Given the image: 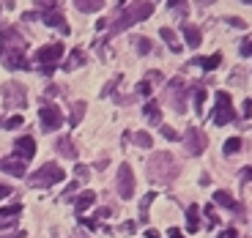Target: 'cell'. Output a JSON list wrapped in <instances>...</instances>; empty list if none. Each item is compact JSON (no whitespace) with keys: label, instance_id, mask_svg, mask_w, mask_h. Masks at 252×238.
I'll return each mask as SVG.
<instances>
[{"label":"cell","instance_id":"4","mask_svg":"<svg viewBox=\"0 0 252 238\" xmlns=\"http://www.w3.org/2000/svg\"><path fill=\"white\" fill-rule=\"evenodd\" d=\"M0 96H3V107L6 110H25V104H28V90L22 82H3Z\"/></svg>","mask_w":252,"mask_h":238},{"label":"cell","instance_id":"45","mask_svg":"<svg viewBox=\"0 0 252 238\" xmlns=\"http://www.w3.org/2000/svg\"><path fill=\"white\" fill-rule=\"evenodd\" d=\"M134 230H137L134 222H124V225H121V233H134Z\"/></svg>","mask_w":252,"mask_h":238},{"label":"cell","instance_id":"50","mask_svg":"<svg viewBox=\"0 0 252 238\" xmlns=\"http://www.w3.org/2000/svg\"><path fill=\"white\" fill-rule=\"evenodd\" d=\"M38 71H41V74H44V77H50L52 71H55V66H38Z\"/></svg>","mask_w":252,"mask_h":238},{"label":"cell","instance_id":"44","mask_svg":"<svg viewBox=\"0 0 252 238\" xmlns=\"http://www.w3.org/2000/svg\"><path fill=\"white\" fill-rule=\"evenodd\" d=\"M241 55L252 58V41H244V44H241Z\"/></svg>","mask_w":252,"mask_h":238},{"label":"cell","instance_id":"56","mask_svg":"<svg viewBox=\"0 0 252 238\" xmlns=\"http://www.w3.org/2000/svg\"><path fill=\"white\" fill-rule=\"evenodd\" d=\"M241 3H252V0H241Z\"/></svg>","mask_w":252,"mask_h":238},{"label":"cell","instance_id":"11","mask_svg":"<svg viewBox=\"0 0 252 238\" xmlns=\"http://www.w3.org/2000/svg\"><path fill=\"white\" fill-rule=\"evenodd\" d=\"M61 58H63V47L61 44H47L33 55V60H36L38 66H55Z\"/></svg>","mask_w":252,"mask_h":238},{"label":"cell","instance_id":"25","mask_svg":"<svg viewBox=\"0 0 252 238\" xmlns=\"http://www.w3.org/2000/svg\"><path fill=\"white\" fill-rule=\"evenodd\" d=\"M192 63H197V66H200L203 71H214L217 66H220V63H222V55H220V52H217V55H211V58H195V60H192Z\"/></svg>","mask_w":252,"mask_h":238},{"label":"cell","instance_id":"28","mask_svg":"<svg viewBox=\"0 0 252 238\" xmlns=\"http://www.w3.org/2000/svg\"><path fill=\"white\" fill-rule=\"evenodd\" d=\"M157 200V192H148L140 200V222H148V208H151V203Z\"/></svg>","mask_w":252,"mask_h":238},{"label":"cell","instance_id":"52","mask_svg":"<svg viewBox=\"0 0 252 238\" xmlns=\"http://www.w3.org/2000/svg\"><path fill=\"white\" fill-rule=\"evenodd\" d=\"M200 183H203V186H208V183H211V176H208V173H203V176H200Z\"/></svg>","mask_w":252,"mask_h":238},{"label":"cell","instance_id":"34","mask_svg":"<svg viewBox=\"0 0 252 238\" xmlns=\"http://www.w3.org/2000/svg\"><path fill=\"white\" fill-rule=\"evenodd\" d=\"M222 150H225V156H233V153H239V150H241V137H230Z\"/></svg>","mask_w":252,"mask_h":238},{"label":"cell","instance_id":"8","mask_svg":"<svg viewBox=\"0 0 252 238\" xmlns=\"http://www.w3.org/2000/svg\"><path fill=\"white\" fill-rule=\"evenodd\" d=\"M181 143H184V150H187L189 156H200L203 150L208 148V137H206V132H203V129H197V126H189Z\"/></svg>","mask_w":252,"mask_h":238},{"label":"cell","instance_id":"42","mask_svg":"<svg viewBox=\"0 0 252 238\" xmlns=\"http://www.w3.org/2000/svg\"><path fill=\"white\" fill-rule=\"evenodd\" d=\"M220 238H239V230H236V227H227V230L220 233Z\"/></svg>","mask_w":252,"mask_h":238},{"label":"cell","instance_id":"30","mask_svg":"<svg viewBox=\"0 0 252 238\" xmlns=\"http://www.w3.org/2000/svg\"><path fill=\"white\" fill-rule=\"evenodd\" d=\"M132 143L137 145V148H151V145H154V137H151L148 132H134V134H132Z\"/></svg>","mask_w":252,"mask_h":238},{"label":"cell","instance_id":"21","mask_svg":"<svg viewBox=\"0 0 252 238\" xmlns=\"http://www.w3.org/2000/svg\"><path fill=\"white\" fill-rule=\"evenodd\" d=\"M55 148H58V153H61V156L77 159V148H74V143H71V137H58L55 140Z\"/></svg>","mask_w":252,"mask_h":238},{"label":"cell","instance_id":"54","mask_svg":"<svg viewBox=\"0 0 252 238\" xmlns=\"http://www.w3.org/2000/svg\"><path fill=\"white\" fill-rule=\"evenodd\" d=\"M41 6H44V8H55V0H41Z\"/></svg>","mask_w":252,"mask_h":238},{"label":"cell","instance_id":"10","mask_svg":"<svg viewBox=\"0 0 252 238\" xmlns=\"http://www.w3.org/2000/svg\"><path fill=\"white\" fill-rule=\"evenodd\" d=\"M115 183H118V194H121V197H124V200H132V194H134V170H132V164H126V162L121 164Z\"/></svg>","mask_w":252,"mask_h":238},{"label":"cell","instance_id":"15","mask_svg":"<svg viewBox=\"0 0 252 238\" xmlns=\"http://www.w3.org/2000/svg\"><path fill=\"white\" fill-rule=\"evenodd\" d=\"M214 203H220L222 208H227V211H233V213H239V216H244V206H241V203L236 200L230 192H225V189L214 192Z\"/></svg>","mask_w":252,"mask_h":238},{"label":"cell","instance_id":"17","mask_svg":"<svg viewBox=\"0 0 252 238\" xmlns=\"http://www.w3.org/2000/svg\"><path fill=\"white\" fill-rule=\"evenodd\" d=\"M14 156L31 162V159L36 156V143H33V137H19V140H14Z\"/></svg>","mask_w":252,"mask_h":238},{"label":"cell","instance_id":"29","mask_svg":"<svg viewBox=\"0 0 252 238\" xmlns=\"http://www.w3.org/2000/svg\"><path fill=\"white\" fill-rule=\"evenodd\" d=\"M82 118H85V101H74L69 123H71V126H80V120H82Z\"/></svg>","mask_w":252,"mask_h":238},{"label":"cell","instance_id":"46","mask_svg":"<svg viewBox=\"0 0 252 238\" xmlns=\"http://www.w3.org/2000/svg\"><path fill=\"white\" fill-rule=\"evenodd\" d=\"M247 181H252V167H244V170H241V183H247Z\"/></svg>","mask_w":252,"mask_h":238},{"label":"cell","instance_id":"55","mask_svg":"<svg viewBox=\"0 0 252 238\" xmlns=\"http://www.w3.org/2000/svg\"><path fill=\"white\" fill-rule=\"evenodd\" d=\"M145 238H159V233L157 230H148V233H145Z\"/></svg>","mask_w":252,"mask_h":238},{"label":"cell","instance_id":"37","mask_svg":"<svg viewBox=\"0 0 252 238\" xmlns=\"http://www.w3.org/2000/svg\"><path fill=\"white\" fill-rule=\"evenodd\" d=\"M134 93H137V96H151V82H148V80L137 82V88H134Z\"/></svg>","mask_w":252,"mask_h":238},{"label":"cell","instance_id":"48","mask_svg":"<svg viewBox=\"0 0 252 238\" xmlns=\"http://www.w3.org/2000/svg\"><path fill=\"white\" fill-rule=\"evenodd\" d=\"M167 238H184V233L178 230V227H170V230H167Z\"/></svg>","mask_w":252,"mask_h":238},{"label":"cell","instance_id":"5","mask_svg":"<svg viewBox=\"0 0 252 238\" xmlns=\"http://www.w3.org/2000/svg\"><path fill=\"white\" fill-rule=\"evenodd\" d=\"M164 99H167V104H170L178 115L187 113V85H184L181 77H176V80L167 82V88H164Z\"/></svg>","mask_w":252,"mask_h":238},{"label":"cell","instance_id":"1","mask_svg":"<svg viewBox=\"0 0 252 238\" xmlns=\"http://www.w3.org/2000/svg\"><path fill=\"white\" fill-rule=\"evenodd\" d=\"M178 173H181V167H178L176 156L167 153V150H157V153L148 159V178H151L154 183H173Z\"/></svg>","mask_w":252,"mask_h":238},{"label":"cell","instance_id":"13","mask_svg":"<svg viewBox=\"0 0 252 238\" xmlns=\"http://www.w3.org/2000/svg\"><path fill=\"white\" fill-rule=\"evenodd\" d=\"M0 60H3V66H6L8 71H25L31 69V63H28L25 52H6V55H0Z\"/></svg>","mask_w":252,"mask_h":238},{"label":"cell","instance_id":"12","mask_svg":"<svg viewBox=\"0 0 252 238\" xmlns=\"http://www.w3.org/2000/svg\"><path fill=\"white\" fill-rule=\"evenodd\" d=\"M38 17H41V22H44V25H50V28H55V30H61V33H66V36H69V22H66V17H63L61 11H58V8H44V11L38 14Z\"/></svg>","mask_w":252,"mask_h":238},{"label":"cell","instance_id":"43","mask_svg":"<svg viewBox=\"0 0 252 238\" xmlns=\"http://www.w3.org/2000/svg\"><path fill=\"white\" fill-rule=\"evenodd\" d=\"M115 213V208H99L96 211V219H104V216H113Z\"/></svg>","mask_w":252,"mask_h":238},{"label":"cell","instance_id":"19","mask_svg":"<svg viewBox=\"0 0 252 238\" xmlns=\"http://www.w3.org/2000/svg\"><path fill=\"white\" fill-rule=\"evenodd\" d=\"M74 211H77V216H82V213L88 211V208H94V203H96V192H91V189H85V192L80 194V197H74Z\"/></svg>","mask_w":252,"mask_h":238},{"label":"cell","instance_id":"7","mask_svg":"<svg viewBox=\"0 0 252 238\" xmlns=\"http://www.w3.org/2000/svg\"><path fill=\"white\" fill-rule=\"evenodd\" d=\"M63 113H61V107L55 104H41V110H38V126H41V132L50 134V132H58L63 126Z\"/></svg>","mask_w":252,"mask_h":238},{"label":"cell","instance_id":"27","mask_svg":"<svg viewBox=\"0 0 252 238\" xmlns=\"http://www.w3.org/2000/svg\"><path fill=\"white\" fill-rule=\"evenodd\" d=\"M25 123L22 115H0V129H19Z\"/></svg>","mask_w":252,"mask_h":238},{"label":"cell","instance_id":"3","mask_svg":"<svg viewBox=\"0 0 252 238\" xmlns=\"http://www.w3.org/2000/svg\"><path fill=\"white\" fill-rule=\"evenodd\" d=\"M63 178H66V173H63L55 162H44L36 173H33V176H28V186L47 189V186H52V183H61Z\"/></svg>","mask_w":252,"mask_h":238},{"label":"cell","instance_id":"41","mask_svg":"<svg viewBox=\"0 0 252 238\" xmlns=\"http://www.w3.org/2000/svg\"><path fill=\"white\" fill-rule=\"evenodd\" d=\"M225 22H227V25H233V28H241V30L247 28V22H244V19H239V17H225Z\"/></svg>","mask_w":252,"mask_h":238},{"label":"cell","instance_id":"49","mask_svg":"<svg viewBox=\"0 0 252 238\" xmlns=\"http://www.w3.org/2000/svg\"><path fill=\"white\" fill-rule=\"evenodd\" d=\"M250 115H252V99H247L244 101V118H250Z\"/></svg>","mask_w":252,"mask_h":238},{"label":"cell","instance_id":"31","mask_svg":"<svg viewBox=\"0 0 252 238\" xmlns=\"http://www.w3.org/2000/svg\"><path fill=\"white\" fill-rule=\"evenodd\" d=\"M192 99H195V113L203 115V104H206V88H200V85H197V88L192 90Z\"/></svg>","mask_w":252,"mask_h":238},{"label":"cell","instance_id":"51","mask_svg":"<svg viewBox=\"0 0 252 238\" xmlns=\"http://www.w3.org/2000/svg\"><path fill=\"white\" fill-rule=\"evenodd\" d=\"M11 194V186H6V183H0V197H8Z\"/></svg>","mask_w":252,"mask_h":238},{"label":"cell","instance_id":"16","mask_svg":"<svg viewBox=\"0 0 252 238\" xmlns=\"http://www.w3.org/2000/svg\"><path fill=\"white\" fill-rule=\"evenodd\" d=\"M22 213V203H14V206L0 208V230H8V227H17V216Z\"/></svg>","mask_w":252,"mask_h":238},{"label":"cell","instance_id":"23","mask_svg":"<svg viewBox=\"0 0 252 238\" xmlns=\"http://www.w3.org/2000/svg\"><path fill=\"white\" fill-rule=\"evenodd\" d=\"M187 230L189 233L200 230V208H197V206H189L187 208Z\"/></svg>","mask_w":252,"mask_h":238},{"label":"cell","instance_id":"26","mask_svg":"<svg viewBox=\"0 0 252 238\" xmlns=\"http://www.w3.org/2000/svg\"><path fill=\"white\" fill-rule=\"evenodd\" d=\"M77 3V8H80L82 14H94V11H99L101 6H104V0H74Z\"/></svg>","mask_w":252,"mask_h":238},{"label":"cell","instance_id":"18","mask_svg":"<svg viewBox=\"0 0 252 238\" xmlns=\"http://www.w3.org/2000/svg\"><path fill=\"white\" fill-rule=\"evenodd\" d=\"M181 33H184V38H187V47H189V50H197V47H200L203 33H200V28H197V25H189V22H184V25H181Z\"/></svg>","mask_w":252,"mask_h":238},{"label":"cell","instance_id":"33","mask_svg":"<svg viewBox=\"0 0 252 238\" xmlns=\"http://www.w3.org/2000/svg\"><path fill=\"white\" fill-rule=\"evenodd\" d=\"M167 8H170L173 14H178V17H187L189 3H187V0H170V3H167Z\"/></svg>","mask_w":252,"mask_h":238},{"label":"cell","instance_id":"22","mask_svg":"<svg viewBox=\"0 0 252 238\" xmlns=\"http://www.w3.org/2000/svg\"><path fill=\"white\" fill-rule=\"evenodd\" d=\"M159 36H162L164 44L170 47V52H181V41H178V36H176L173 28H159Z\"/></svg>","mask_w":252,"mask_h":238},{"label":"cell","instance_id":"14","mask_svg":"<svg viewBox=\"0 0 252 238\" xmlns=\"http://www.w3.org/2000/svg\"><path fill=\"white\" fill-rule=\"evenodd\" d=\"M25 167H28V162H25V159H19V156L0 159V170H3V173H8V176H14V178L25 176Z\"/></svg>","mask_w":252,"mask_h":238},{"label":"cell","instance_id":"9","mask_svg":"<svg viewBox=\"0 0 252 238\" xmlns=\"http://www.w3.org/2000/svg\"><path fill=\"white\" fill-rule=\"evenodd\" d=\"M22 52L25 50V38H22V33L17 30V28H3L0 30V55H6V52Z\"/></svg>","mask_w":252,"mask_h":238},{"label":"cell","instance_id":"36","mask_svg":"<svg viewBox=\"0 0 252 238\" xmlns=\"http://www.w3.org/2000/svg\"><path fill=\"white\" fill-rule=\"evenodd\" d=\"M121 80H124V77H121V74H115L113 80H110L107 85H104V88H101V96H110V93H113V90H115V85H118Z\"/></svg>","mask_w":252,"mask_h":238},{"label":"cell","instance_id":"2","mask_svg":"<svg viewBox=\"0 0 252 238\" xmlns=\"http://www.w3.org/2000/svg\"><path fill=\"white\" fill-rule=\"evenodd\" d=\"M151 14H154V3H148V0H134V3H129V6L124 8V14L115 19L113 25H110V36H118V33H124L126 28H132L134 22L148 19Z\"/></svg>","mask_w":252,"mask_h":238},{"label":"cell","instance_id":"47","mask_svg":"<svg viewBox=\"0 0 252 238\" xmlns=\"http://www.w3.org/2000/svg\"><path fill=\"white\" fill-rule=\"evenodd\" d=\"M145 80H148V82H159V80H162V71H148Z\"/></svg>","mask_w":252,"mask_h":238},{"label":"cell","instance_id":"57","mask_svg":"<svg viewBox=\"0 0 252 238\" xmlns=\"http://www.w3.org/2000/svg\"><path fill=\"white\" fill-rule=\"evenodd\" d=\"M85 238H88V236H85Z\"/></svg>","mask_w":252,"mask_h":238},{"label":"cell","instance_id":"39","mask_svg":"<svg viewBox=\"0 0 252 238\" xmlns=\"http://www.w3.org/2000/svg\"><path fill=\"white\" fill-rule=\"evenodd\" d=\"M206 219H208V225H211V227L220 225V216H217V211L211 206H206Z\"/></svg>","mask_w":252,"mask_h":238},{"label":"cell","instance_id":"40","mask_svg":"<svg viewBox=\"0 0 252 238\" xmlns=\"http://www.w3.org/2000/svg\"><path fill=\"white\" fill-rule=\"evenodd\" d=\"M80 189V181H74V183H69L66 186V192H63V200H74V192Z\"/></svg>","mask_w":252,"mask_h":238},{"label":"cell","instance_id":"35","mask_svg":"<svg viewBox=\"0 0 252 238\" xmlns=\"http://www.w3.org/2000/svg\"><path fill=\"white\" fill-rule=\"evenodd\" d=\"M74 176H77V181H80V183H85L91 178V170L85 167V164H74Z\"/></svg>","mask_w":252,"mask_h":238},{"label":"cell","instance_id":"6","mask_svg":"<svg viewBox=\"0 0 252 238\" xmlns=\"http://www.w3.org/2000/svg\"><path fill=\"white\" fill-rule=\"evenodd\" d=\"M214 123L217 126H227L236 120V110H233V99H230V93L227 90H220L217 93V107H214Z\"/></svg>","mask_w":252,"mask_h":238},{"label":"cell","instance_id":"24","mask_svg":"<svg viewBox=\"0 0 252 238\" xmlns=\"http://www.w3.org/2000/svg\"><path fill=\"white\" fill-rule=\"evenodd\" d=\"M85 60H88V55H85V52H82L80 47H77V50H71L69 60L63 63V69H66V71H71V69H77V66H82Z\"/></svg>","mask_w":252,"mask_h":238},{"label":"cell","instance_id":"20","mask_svg":"<svg viewBox=\"0 0 252 238\" xmlns=\"http://www.w3.org/2000/svg\"><path fill=\"white\" fill-rule=\"evenodd\" d=\"M143 113H145V120H148V123L162 126V110H159V104H157V101H145Z\"/></svg>","mask_w":252,"mask_h":238},{"label":"cell","instance_id":"32","mask_svg":"<svg viewBox=\"0 0 252 238\" xmlns=\"http://www.w3.org/2000/svg\"><path fill=\"white\" fill-rule=\"evenodd\" d=\"M134 47H137V52H140V55H148V52L154 50L151 38H145V36H134Z\"/></svg>","mask_w":252,"mask_h":238},{"label":"cell","instance_id":"38","mask_svg":"<svg viewBox=\"0 0 252 238\" xmlns=\"http://www.w3.org/2000/svg\"><path fill=\"white\" fill-rule=\"evenodd\" d=\"M159 132H162V137H167V140H181L173 126H164V123H162V126H159Z\"/></svg>","mask_w":252,"mask_h":238},{"label":"cell","instance_id":"53","mask_svg":"<svg viewBox=\"0 0 252 238\" xmlns=\"http://www.w3.org/2000/svg\"><path fill=\"white\" fill-rule=\"evenodd\" d=\"M25 19H28V22H33V19H38V14H36V11H28Z\"/></svg>","mask_w":252,"mask_h":238}]
</instances>
